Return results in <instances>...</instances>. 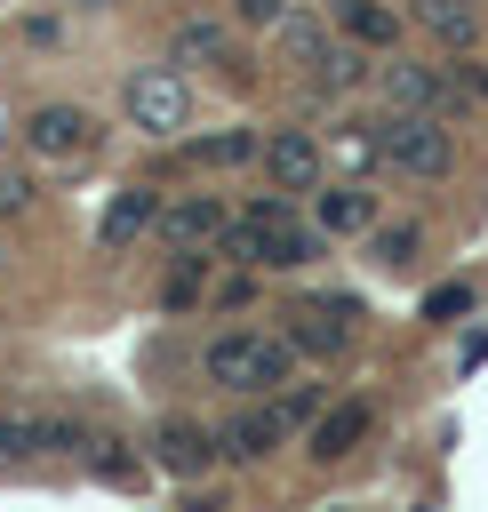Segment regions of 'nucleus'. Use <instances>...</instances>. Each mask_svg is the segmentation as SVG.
I'll return each instance as SVG.
<instances>
[{"label": "nucleus", "instance_id": "obj_1", "mask_svg": "<svg viewBox=\"0 0 488 512\" xmlns=\"http://www.w3.org/2000/svg\"><path fill=\"white\" fill-rule=\"evenodd\" d=\"M232 264H264V272H296V264H312V256H328V232L320 224H304L280 192H264V200H248L232 224H224V240H216Z\"/></svg>", "mask_w": 488, "mask_h": 512}, {"label": "nucleus", "instance_id": "obj_2", "mask_svg": "<svg viewBox=\"0 0 488 512\" xmlns=\"http://www.w3.org/2000/svg\"><path fill=\"white\" fill-rule=\"evenodd\" d=\"M328 408V392L320 384H288V392H264V400H248L224 432H216V456L224 464H256V456H272L280 440H296L312 416Z\"/></svg>", "mask_w": 488, "mask_h": 512}, {"label": "nucleus", "instance_id": "obj_3", "mask_svg": "<svg viewBox=\"0 0 488 512\" xmlns=\"http://www.w3.org/2000/svg\"><path fill=\"white\" fill-rule=\"evenodd\" d=\"M200 368H208V384H224V392H240V400H264V392H288V384H296L288 336H264V328H224Z\"/></svg>", "mask_w": 488, "mask_h": 512}, {"label": "nucleus", "instance_id": "obj_4", "mask_svg": "<svg viewBox=\"0 0 488 512\" xmlns=\"http://www.w3.org/2000/svg\"><path fill=\"white\" fill-rule=\"evenodd\" d=\"M368 136H376V160L400 168V176H448L456 168V144L432 112H384Z\"/></svg>", "mask_w": 488, "mask_h": 512}, {"label": "nucleus", "instance_id": "obj_5", "mask_svg": "<svg viewBox=\"0 0 488 512\" xmlns=\"http://www.w3.org/2000/svg\"><path fill=\"white\" fill-rule=\"evenodd\" d=\"M96 144H104V120L80 112V104H40L24 120V152L48 160V168H80V160H96Z\"/></svg>", "mask_w": 488, "mask_h": 512}, {"label": "nucleus", "instance_id": "obj_6", "mask_svg": "<svg viewBox=\"0 0 488 512\" xmlns=\"http://www.w3.org/2000/svg\"><path fill=\"white\" fill-rule=\"evenodd\" d=\"M352 336H360V304L352 296H312V304L288 312V352H304V360H344Z\"/></svg>", "mask_w": 488, "mask_h": 512}, {"label": "nucleus", "instance_id": "obj_7", "mask_svg": "<svg viewBox=\"0 0 488 512\" xmlns=\"http://www.w3.org/2000/svg\"><path fill=\"white\" fill-rule=\"evenodd\" d=\"M128 120L144 136H176L192 120V96H184V72H136L128 80Z\"/></svg>", "mask_w": 488, "mask_h": 512}, {"label": "nucleus", "instance_id": "obj_8", "mask_svg": "<svg viewBox=\"0 0 488 512\" xmlns=\"http://www.w3.org/2000/svg\"><path fill=\"white\" fill-rule=\"evenodd\" d=\"M64 448H88L64 416H0V464H40V456H64Z\"/></svg>", "mask_w": 488, "mask_h": 512}, {"label": "nucleus", "instance_id": "obj_9", "mask_svg": "<svg viewBox=\"0 0 488 512\" xmlns=\"http://www.w3.org/2000/svg\"><path fill=\"white\" fill-rule=\"evenodd\" d=\"M152 224H160V240H168L176 256H200V248H216V240H224V224H232V216H224L216 200H200V192H192V200H168Z\"/></svg>", "mask_w": 488, "mask_h": 512}, {"label": "nucleus", "instance_id": "obj_10", "mask_svg": "<svg viewBox=\"0 0 488 512\" xmlns=\"http://www.w3.org/2000/svg\"><path fill=\"white\" fill-rule=\"evenodd\" d=\"M360 440H368V400H328V408L304 424V448H312V464H344Z\"/></svg>", "mask_w": 488, "mask_h": 512}, {"label": "nucleus", "instance_id": "obj_11", "mask_svg": "<svg viewBox=\"0 0 488 512\" xmlns=\"http://www.w3.org/2000/svg\"><path fill=\"white\" fill-rule=\"evenodd\" d=\"M312 224L328 232V240H344V232H368L376 224V192L368 184H312Z\"/></svg>", "mask_w": 488, "mask_h": 512}, {"label": "nucleus", "instance_id": "obj_12", "mask_svg": "<svg viewBox=\"0 0 488 512\" xmlns=\"http://www.w3.org/2000/svg\"><path fill=\"white\" fill-rule=\"evenodd\" d=\"M208 456H216V440H208L192 416H160V424H152V464H160V472L192 480V472H208Z\"/></svg>", "mask_w": 488, "mask_h": 512}, {"label": "nucleus", "instance_id": "obj_13", "mask_svg": "<svg viewBox=\"0 0 488 512\" xmlns=\"http://www.w3.org/2000/svg\"><path fill=\"white\" fill-rule=\"evenodd\" d=\"M384 104H392V112H440V104H448V72L392 56V64H384Z\"/></svg>", "mask_w": 488, "mask_h": 512}, {"label": "nucleus", "instance_id": "obj_14", "mask_svg": "<svg viewBox=\"0 0 488 512\" xmlns=\"http://www.w3.org/2000/svg\"><path fill=\"white\" fill-rule=\"evenodd\" d=\"M264 168H272L280 192H312V184H320V144H312L304 128H280V136L264 144Z\"/></svg>", "mask_w": 488, "mask_h": 512}, {"label": "nucleus", "instance_id": "obj_15", "mask_svg": "<svg viewBox=\"0 0 488 512\" xmlns=\"http://www.w3.org/2000/svg\"><path fill=\"white\" fill-rule=\"evenodd\" d=\"M152 216H160V192H152V184H128V192H112V208L96 216V240H104V248H128Z\"/></svg>", "mask_w": 488, "mask_h": 512}, {"label": "nucleus", "instance_id": "obj_16", "mask_svg": "<svg viewBox=\"0 0 488 512\" xmlns=\"http://www.w3.org/2000/svg\"><path fill=\"white\" fill-rule=\"evenodd\" d=\"M256 152H264L256 128H216V136H192L184 144V168H248Z\"/></svg>", "mask_w": 488, "mask_h": 512}, {"label": "nucleus", "instance_id": "obj_17", "mask_svg": "<svg viewBox=\"0 0 488 512\" xmlns=\"http://www.w3.org/2000/svg\"><path fill=\"white\" fill-rule=\"evenodd\" d=\"M416 16H424V32L440 40V48H480V8L472 0H416Z\"/></svg>", "mask_w": 488, "mask_h": 512}, {"label": "nucleus", "instance_id": "obj_18", "mask_svg": "<svg viewBox=\"0 0 488 512\" xmlns=\"http://www.w3.org/2000/svg\"><path fill=\"white\" fill-rule=\"evenodd\" d=\"M336 24H344L352 48H392V40H400V16H392L384 0H336Z\"/></svg>", "mask_w": 488, "mask_h": 512}, {"label": "nucleus", "instance_id": "obj_19", "mask_svg": "<svg viewBox=\"0 0 488 512\" xmlns=\"http://www.w3.org/2000/svg\"><path fill=\"white\" fill-rule=\"evenodd\" d=\"M224 24H208V16H192V24H176V40H168V72H184V64H224Z\"/></svg>", "mask_w": 488, "mask_h": 512}, {"label": "nucleus", "instance_id": "obj_20", "mask_svg": "<svg viewBox=\"0 0 488 512\" xmlns=\"http://www.w3.org/2000/svg\"><path fill=\"white\" fill-rule=\"evenodd\" d=\"M360 72H368V64H360V48L344 40V48H320V56H312V72H304V88H312V96H336V88H352Z\"/></svg>", "mask_w": 488, "mask_h": 512}, {"label": "nucleus", "instance_id": "obj_21", "mask_svg": "<svg viewBox=\"0 0 488 512\" xmlns=\"http://www.w3.org/2000/svg\"><path fill=\"white\" fill-rule=\"evenodd\" d=\"M472 304H480V288H472V280H448V288H432V296H424V320H432V328H448V320H464Z\"/></svg>", "mask_w": 488, "mask_h": 512}, {"label": "nucleus", "instance_id": "obj_22", "mask_svg": "<svg viewBox=\"0 0 488 512\" xmlns=\"http://www.w3.org/2000/svg\"><path fill=\"white\" fill-rule=\"evenodd\" d=\"M88 472L112 480V488H128V480H136V456H128L120 440H88Z\"/></svg>", "mask_w": 488, "mask_h": 512}, {"label": "nucleus", "instance_id": "obj_23", "mask_svg": "<svg viewBox=\"0 0 488 512\" xmlns=\"http://www.w3.org/2000/svg\"><path fill=\"white\" fill-rule=\"evenodd\" d=\"M200 280H208V256H184V264L168 272V288H160V304H168V312H176V304H192V296H200Z\"/></svg>", "mask_w": 488, "mask_h": 512}, {"label": "nucleus", "instance_id": "obj_24", "mask_svg": "<svg viewBox=\"0 0 488 512\" xmlns=\"http://www.w3.org/2000/svg\"><path fill=\"white\" fill-rule=\"evenodd\" d=\"M280 40H288V56H296V64H312V56H320V48H328V40H320V24H312V16H280Z\"/></svg>", "mask_w": 488, "mask_h": 512}, {"label": "nucleus", "instance_id": "obj_25", "mask_svg": "<svg viewBox=\"0 0 488 512\" xmlns=\"http://www.w3.org/2000/svg\"><path fill=\"white\" fill-rule=\"evenodd\" d=\"M24 208H32V176L0 160V216H24Z\"/></svg>", "mask_w": 488, "mask_h": 512}, {"label": "nucleus", "instance_id": "obj_26", "mask_svg": "<svg viewBox=\"0 0 488 512\" xmlns=\"http://www.w3.org/2000/svg\"><path fill=\"white\" fill-rule=\"evenodd\" d=\"M416 256V224H392V232H376V264H408Z\"/></svg>", "mask_w": 488, "mask_h": 512}, {"label": "nucleus", "instance_id": "obj_27", "mask_svg": "<svg viewBox=\"0 0 488 512\" xmlns=\"http://www.w3.org/2000/svg\"><path fill=\"white\" fill-rule=\"evenodd\" d=\"M240 8V24H280V0H232Z\"/></svg>", "mask_w": 488, "mask_h": 512}, {"label": "nucleus", "instance_id": "obj_28", "mask_svg": "<svg viewBox=\"0 0 488 512\" xmlns=\"http://www.w3.org/2000/svg\"><path fill=\"white\" fill-rule=\"evenodd\" d=\"M464 88H472V96L488 104V72H480V64H464Z\"/></svg>", "mask_w": 488, "mask_h": 512}, {"label": "nucleus", "instance_id": "obj_29", "mask_svg": "<svg viewBox=\"0 0 488 512\" xmlns=\"http://www.w3.org/2000/svg\"><path fill=\"white\" fill-rule=\"evenodd\" d=\"M80 8H104V0H80Z\"/></svg>", "mask_w": 488, "mask_h": 512}, {"label": "nucleus", "instance_id": "obj_30", "mask_svg": "<svg viewBox=\"0 0 488 512\" xmlns=\"http://www.w3.org/2000/svg\"><path fill=\"white\" fill-rule=\"evenodd\" d=\"M328 512H352V504H328Z\"/></svg>", "mask_w": 488, "mask_h": 512}, {"label": "nucleus", "instance_id": "obj_31", "mask_svg": "<svg viewBox=\"0 0 488 512\" xmlns=\"http://www.w3.org/2000/svg\"><path fill=\"white\" fill-rule=\"evenodd\" d=\"M424 512H432V504H424Z\"/></svg>", "mask_w": 488, "mask_h": 512}]
</instances>
